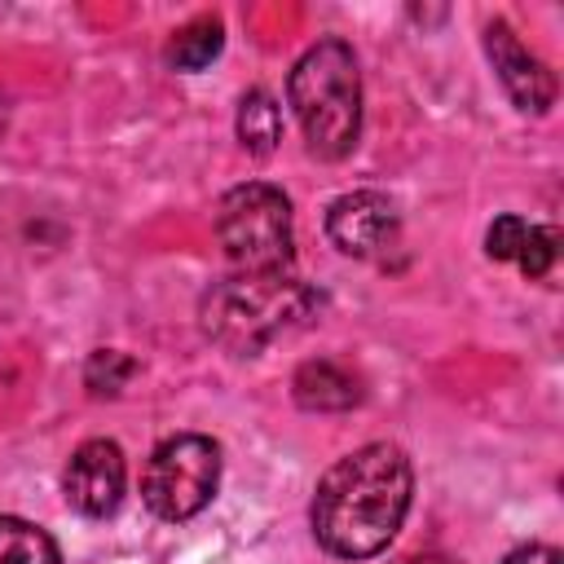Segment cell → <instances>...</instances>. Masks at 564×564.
<instances>
[{"label":"cell","mask_w":564,"mask_h":564,"mask_svg":"<svg viewBox=\"0 0 564 564\" xmlns=\"http://www.w3.org/2000/svg\"><path fill=\"white\" fill-rule=\"evenodd\" d=\"M410 494H414V471L405 449L388 441H370L344 454L317 480L308 507L313 538L339 560H370L401 533Z\"/></svg>","instance_id":"obj_1"},{"label":"cell","mask_w":564,"mask_h":564,"mask_svg":"<svg viewBox=\"0 0 564 564\" xmlns=\"http://www.w3.org/2000/svg\"><path fill=\"white\" fill-rule=\"evenodd\" d=\"M322 313V291L286 273H229L203 291L198 322L212 344L234 357H256L273 339L308 326Z\"/></svg>","instance_id":"obj_2"},{"label":"cell","mask_w":564,"mask_h":564,"mask_svg":"<svg viewBox=\"0 0 564 564\" xmlns=\"http://www.w3.org/2000/svg\"><path fill=\"white\" fill-rule=\"evenodd\" d=\"M286 101L317 159L352 154L361 137V70L344 40H317L286 75Z\"/></svg>","instance_id":"obj_3"},{"label":"cell","mask_w":564,"mask_h":564,"mask_svg":"<svg viewBox=\"0 0 564 564\" xmlns=\"http://www.w3.org/2000/svg\"><path fill=\"white\" fill-rule=\"evenodd\" d=\"M216 238L234 273H286L295 260L291 198L278 185H234L216 207Z\"/></svg>","instance_id":"obj_4"},{"label":"cell","mask_w":564,"mask_h":564,"mask_svg":"<svg viewBox=\"0 0 564 564\" xmlns=\"http://www.w3.org/2000/svg\"><path fill=\"white\" fill-rule=\"evenodd\" d=\"M220 485V445L198 432L167 436L141 476V498L159 520H189L198 516Z\"/></svg>","instance_id":"obj_5"},{"label":"cell","mask_w":564,"mask_h":564,"mask_svg":"<svg viewBox=\"0 0 564 564\" xmlns=\"http://www.w3.org/2000/svg\"><path fill=\"white\" fill-rule=\"evenodd\" d=\"M123 480H128V467H123V449L115 441H84L66 471H62V494L66 502L88 516V520H106L119 511L123 502Z\"/></svg>","instance_id":"obj_6"},{"label":"cell","mask_w":564,"mask_h":564,"mask_svg":"<svg viewBox=\"0 0 564 564\" xmlns=\"http://www.w3.org/2000/svg\"><path fill=\"white\" fill-rule=\"evenodd\" d=\"M397 229H401L397 203L379 189H352V194L335 198L330 212H326V238L344 256H357V260L379 256L383 247H392Z\"/></svg>","instance_id":"obj_7"},{"label":"cell","mask_w":564,"mask_h":564,"mask_svg":"<svg viewBox=\"0 0 564 564\" xmlns=\"http://www.w3.org/2000/svg\"><path fill=\"white\" fill-rule=\"evenodd\" d=\"M485 53H489V62H494L507 97L516 101V110H524V115H546L551 110V101H555V75L546 70L542 57H533L516 40V31L502 18H494L485 26Z\"/></svg>","instance_id":"obj_8"},{"label":"cell","mask_w":564,"mask_h":564,"mask_svg":"<svg viewBox=\"0 0 564 564\" xmlns=\"http://www.w3.org/2000/svg\"><path fill=\"white\" fill-rule=\"evenodd\" d=\"M485 251H489V260H511V264H520L529 278H542V273H551V264H555L560 234H555L551 225H533V220L507 212V216H498V220L489 225Z\"/></svg>","instance_id":"obj_9"},{"label":"cell","mask_w":564,"mask_h":564,"mask_svg":"<svg viewBox=\"0 0 564 564\" xmlns=\"http://www.w3.org/2000/svg\"><path fill=\"white\" fill-rule=\"evenodd\" d=\"M291 392L304 410H352L361 401L357 375L335 361H304L291 379Z\"/></svg>","instance_id":"obj_10"},{"label":"cell","mask_w":564,"mask_h":564,"mask_svg":"<svg viewBox=\"0 0 564 564\" xmlns=\"http://www.w3.org/2000/svg\"><path fill=\"white\" fill-rule=\"evenodd\" d=\"M238 141L260 159L278 150V141H282V106L264 88L242 93V101H238Z\"/></svg>","instance_id":"obj_11"},{"label":"cell","mask_w":564,"mask_h":564,"mask_svg":"<svg viewBox=\"0 0 564 564\" xmlns=\"http://www.w3.org/2000/svg\"><path fill=\"white\" fill-rule=\"evenodd\" d=\"M220 48H225V26H220V18H194L189 26H181V31L172 35L167 62H172L176 70H203V66H212V62L220 57Z\"/></svg>","instance_id":"obj_12"},{"label":"cell","mask_w":564,"mask_h":564,"mask_svg":"<svg viewBox=\"0 0 564 564\" xmlns=\"http://www.w3.org/2000/svg\"><path fill=\"white\" fill-rule=\"evenodd\" d=\"M0 564H62V551L40 524L0 516Z\"/></svg>","instance_id":"obj_13"},{"label":"cell","mask_w":564,"mask_h":564,"mask_svg":"<svg viewBox=\"0 0 564 564\" xmlns=\"http://www.w3.org/2000/svg\"><path fill=\"white\" fill-rule=\"evenodd\" d=\"M132 375H137V361L119 348H97L84 366V383H88L93 397H115Z\"/></svg>","instance_id":"obj_14"},{"label":"cell","mask_w":564,"mask_h":564,"mask_svg":"<svg viewBox=\"0 0 564 564\" xmlns=\"http://www.w3.org/2000/svg\"><path fill=\"white\" fill-rule=\"evenodd\" d=\"M502 564H560V551L555 546H520V551H511Z\"/></svg>","instance_id":"obj_15"}]
</instances>
